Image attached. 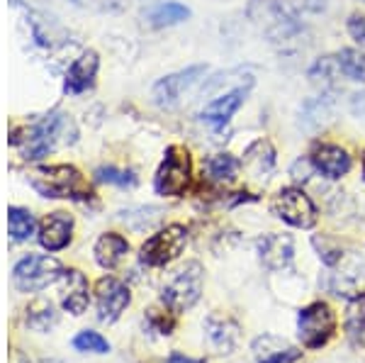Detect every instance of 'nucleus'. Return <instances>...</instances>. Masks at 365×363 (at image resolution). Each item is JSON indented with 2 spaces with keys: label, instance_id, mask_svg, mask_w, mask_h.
<instances>
[{
  "label": "nucleus",
  "instance_id": "nucleus-36",
  "mask_svg": "<svg viewBox=\"0 0 365 363\" xmlns=\"http://www.w3.org/2000/svg\"><path fill=\"white\" fill-rule=\"evenodd\" d=\"M351 113L358 117H365V93H356L351 98Z\"/></svg>",
  "mask_w": 365,
  "mask_h": 363
},
{
  "label": "nucleus",
  "instance_id": "nucleus-3",
  "mask_svg": "<svg viewBox=\"0 0 365 363\" xmlns=\"http://www.w3.org/2000/svg\"><path fill=\"white\" fill-rule=\"evenodd\" d=\"M202 266L197 261H190L170 278V283L163 288V305L173 312H185L200 300V292H202Z\"/></svg>",
  "mask_w": 365,
  "mask_h": 363
},
{
  "label": "nucleus",
  "instance_id": "nucleus-28",
  "mask_svg": "<svg viewBox=\"0 0 365 363\" xmlns=\"http://www.w3.org/2000/svg\"><path fill=\"white\" fill-rule=\"evenodd\" d=\"M122 220L127 222L129 227L137 230H146V227H154L158 220H161V208H137V210H129V213H122Z\"/></svg>",
  "mask_w": 365,
  "mask_h": 363
},
{
  "label": "nucleus",
  "instance_id": "nucleus-14",
  "mask_svg": "<svg viewBox=\"0 0 365 363\" xmlns=\"http://www.w3.org/2000/svg\"><path fill=\"white\" fill-rule=\"evenodd\" d=\"M312 163L322 175L336 180L341 175L351 171V156L346 149H341L336 144H319L312 154Z\"/></svg>",
  "mask_w": 365,
  "mask_h": 363
},
{
  "label": "nucleus",
  "instance_id": "nucleus-5",
  "mask_svg": "<svg viewBox=\"0 0 365 363\" xmlns=\"http://www.w3.org/2000/svg\"><path fill=\"white\" fill-rule=\"evenodd\" d=\"M187 244V230L182 225H168L166 230L156 232L151 239H146L141 247V263L146 266H166L173 259H178L180 251Z\"/></svg>",
  "mask_w": 365,
  "mask_h": 363
},
{
  "label": "nucleus",
  "instance_id": "nucleus-18",
  "mask_svg": "<svg viewBox=\"0 0 365 363\" xmlns=\"http://www.w3.org/2000/svg\"><path fill=\"white\" fill-rule=\"evenodd\" d=\"M273 163H275V151L270 142H256L249 146V151L244 154V161H241V166L249 171L253 178H258L261 183H266L268 180V173L273 171Z\"/></svg>",
  "mask_w": 365,
  "mask_h": 363
},
{
  "label": "nucleus",
  "instance_id": "nucleus-13",
  "mask_svg": "<svg viewBox=\"0 0 365 363\" xmlns=\"http://www.w3.org/2000/svg\"><path fill=\"white\" fill-rule=\"evenodd\" d=\"M258 254L270 271H280V268L290 266L292 256H295V242L290 234H266L258 239Z\"/></svg>",
  "mask_w": 365,
  "mask_h": 363
},
{
  "label": "nucleus",
  "instance_id": "nucleus-38",
  "mask_svg": "<svg viewBox=\"0 0 365 363\" xmlns=\"http://www.w3.org/2000/svg\"><path fill=\"white\" fill-rule=\"evenodd\" d=\"M363 171H365V151H363Z\"/></svg>",
  "mask_w": 365,
  "mask_h": 363
},
{
  "label": "nucleus",
  "instance_id": "nucleus-26",
  "mask_svg": "<svg viewBox=\"0 0 365 363\" xmlns=\"http://www.w3.org/2000/svg\"><path fill=\"white\" fill-rule=\"evenodd\" d=\"M56 322V312L51 307V302H44V300H37L34 305L27 307V324L37 332H46L51 324Z\"/></svg>",
  "mask_w": 365,
  "mask_h": 363
},
{
  "label": "nucleus",
  "instance_id": "nucleus-29",
  "mask_svg": "<svg viewBox=\"0 0 365 363\" xmlns=\"http://www.w3.org/2000/svg\"><path fill=\"white\" fill-rule=\"evenodd\" d=\"M96 175H98L100 183H113V185H120V188H132V185L137 183L134 171H122V168H115V166L98 168Z\"/></svg>",
  "mask_w": 365,
  "mask_h": 363
},
{
  "label": "nucleus",
  "instance_id": "nucleus-33",
  "mask_svg": "<svg viewBox=\"0 0 365 363\" xmlns=\"http://www.w3.org/2000/svg\"><path fill=\"white\" fill-rule=\"evenodd\" d=\"M349 34L356 39L358 44H365V17L363 15H351L349 17Z\"/></svg>",
  "mask_w": 365,
  "mask_h": 363
},
{
  "label": "nucleus",
  "instance_id": "nucleus-27",
  "mask_svg": "<svg viewBox=\"0 0 365 363\" xmlns=\"http://www.w3.org/2000/svg\"><path fill=\"white\" fill-rule=\"evenodd\" d=\"M346 329L351 334H363L365 332V292H358L349 300L346 307Z\"/></svg>",
  "mask_w": 365,
  "mask_h": 363
},
{
  "label": "nucleus",
  "instance_id": "nucleus-12",
  "mask_svg": "<svg viewBox=\"0 0 365 363\" xmlns=\"http://www.w3.org/2000/svg\"><path fill=\"white\" fill-rule=\"evenodd\" d=\"M58 292H61V305L71 315H83L88 307V280L81 271L68 268L58 276Z\"/></svg>",
  "mask_w": 365,
  "mask_h": 363
},
{
  "label": "nucleus",
  "instance_id": "nucleus-9",
  "mask_svg": "<svg viewBox=\"0 0 365 363\" xmlns=\"http://www.w3.org/2000/svg\"><path fill=\"white\" fill-rule=\"evenodd\" d=\"M205 71H207L205 66H190V68H182L178 73H170L166 78H161L154 86V103L163 110L175 108L182 93H185L190 86H195L205 76Z\"/></svg>",
  "mask_w": 365,
  "mask_h": 363
},
{
  "label": "nucleus",
  "instance_id": "nucleus-32",
  "mask_svg": "<svg viewBox=\"0 0 365 363\" xmlns=\"http://www.w3.org/2000/svg\"><path fill=\"white\" fill-rule=\"evenodd\" d=\"M146 319H149L151 329L158 332V334H170V329H173V319L166 317V315H161V312H156V310H149Z\"/></svg>",
  "mask_w": 365,
  "mask_h": 363
},
{
  "label": "nucleus",
  "instance_id": "nucleus-24",
  "mask_svg": "<svg viewBox=\"0 0 365 363\" xmlns=\"http://www.w3.org/2000/svg\"><path fill=\"white\" fill-rule=\"evenodd\" d=\"M8 232L15 242H25L34 234V218L25 208H10L8 210Z\"/></svg>",
  "mask_w": 365,
  "mask_h": 363
},
{
  "label": "nucleus",
  "instance_id": "nucleus-15",
  "mask_svg": "<svg viewBox=\"0 0 365 363\" xmlns=\"http://www.w3.org/2000/svg\"><path fill=\"white\" fill-rule=\"evenodd\" d=\"M71 232H73V220L66 213H51L39 227V244L46 251H58L71 242Z\"/></svg>",
  "mask_w": 365,
  "mask_h": 363
},
{
  "label": "nucleus",
  "instance_id": "nucleus-35",
  "mask_svg": "<svg viewBox=\"0 0 365 363\" xmlns=\"http://www.w3.org/2000/svg\"><path fill=\"white\" fill-rule=\"evenodd\" d=\"M314 244L319 247V251H322V261L324 263H329V266H334L339 259H341V251L339 249H331V247H327V242H322V239H314Z\"/></svg>",
  "mask_w": 365,
  "mask_h": 363
},
{
  "label": "nucleus",
  "instance_id": "nucleus-19",
  "mask_svg": "<svg viewBox=\"0 0 365 363\" xmlns=\"http://www.w3.org/2000/svg\"><path fill=\"white\" fill-rule=\"evenodd\" d=\"M127 251H129L127 239L115 232H108L96 242V261L103 268H115L127 256Z\"/></svg>",
  "mask_w": 365,
  "mask_h": 363
},
{
  "label": "nucleus",
  "instance_id": "nucleus-20",
  "mask_svg": "<svg viewBox=\"0 0 365 363\" xmlns=\"http://www.w3.org/2000/svg\"><path fill=\"white\" fill-rule=\"evenodd\" d=\"M205 329H207L210 342L215 344L217 349H225V354L234 349V344H237V339H239L237 322H232L229 317H222V315H212V317H207Z\"/></svg>",
  "mask_w": 365,
  "mask_h": 363
},
{
  "label": "nucleus",
  "instance_id": "nucleus-21",
  "mask_svg": "<svg viewBox=\"0 0 365 363\" xmlns=\"http://www.w3.org/2000/svg\"><path fill=\"white\" fill-rule=\"evenodd\" d=\"M334 115V98L331 96H317L312 101L304 103L302 108V125L307 130H319L322 125H327Z\"/></svg>",
  "mask_w": 365,
  "mask_h": 363
},
{
  "label": "nucleus",
  "instance_id": "nucleus-17",
  "mask_svg": "<svg viewBox=\"0 0 365 363\" xmlns=\"http://www.w3.org/2000/svg\"><path fill=\"white\" fill-rule=\"evenodd\" d=\"M253 356L258 363H292L299 359V351L275 334H263L253 342Z\"/></svg>",
  "mask_w": 365,
  "mask_h": 363
},
{
  "label": "nucleus",
  "instance_id": "nucleus-10",
  "mask_svg": "<svg viewBox=\"0 0 365 363\" xmlns=\"http://www.w3.org/2000/svg\"><path fill=\"white\" fill-rule=\"evenodd\" d=\"M129 295L127 285L117 278H100L96 285V302H98V317L103 322H115L127 310Z\"/></svg>",
  "mask_w": 365,
  "mask_h": 363
},
{
  "label": "nucleus",
  "instance_id": "nucleus-25",
  "mask_svg": "<svg viewBox=\"0 0 365 363\" xmlns=\"http://www.w3.org/2000/svg\"><path fill=\"white\" fill-rule=\"evenodd\" d=\"M339 56V66L341 73L349 81H358V83H365V54L358 49H341Z\"/></svg>",
  "mask_w": 365,
  "mask_h": 363
},
{
  "label": "nucleus",
  "instance_id": "nucleus-6",
  "mask_svg": "<svg viewBox=\"0 0 365 363\" xmlns=\"http://www.w3.org/2000/svg\"><path fill=\"white\" fill-rule=\"evenodd\" d=\"M61 263L51 256H25L15 266L13 278L22 292H37L61 276Z\"/></svg>",
  "mask_w": 365,
  "mask_h": 363
},
{
  "label": "nucleus",
  "instance_id": "nucleus-37",
  "mask_svg": "<svg viewBox=\"0 0 365 363\" xmlns=\"http://www.w3.org/2000/svg\"><path fill=\"white\" fill-rule=\"evenodd\" d=\"M166 363H205V361H195V359H185V356L180 354H173Z\"/></svg>",
  "mask_w": 365,
  "mask_h": 363
},
{
  "label": "nucleus",
  "instance_id": "nucleus-34",
  "mask_svg": "<svg viewBox=\"0 0 365 363\" xmlns=\"http://www.w3.org/2000/svg\"><path fill=\"white\" fill-rule=\"evenodd\" d=\"M312 168H314V163H312V159H299L295 161V166H292V178L299 180V183H304V180H309V173Z\"/></svg>",
  "mask_w": 365,
  "mask_h": 363
},
{
  "label": "nucleus",
  "instance_id": "nucleus-2",
  "mask_svg": "<svg viewBox=\"0 0 365 363\" xmlns=\"http://www.w3.org/2000/svg\"><path fill=\"white\" fill-rule=\"evenodd\" d=\"M192 159L185 146H168L161 166L156 171L154 188L158 195H182L190 185Z\"/></svg>",
  "mask_w": 365,
  "mask_h": 363
},
{
  "label": "nucleus",
  "instance_id": "nucleus-7",
  "mask_svg": "<svg viewBox=\"0 0 365 363\" xmlns=\"http://www.w3.org/2000/svg\"><path fill=\"white\" fill-rule=\"evenodd\" d=\"M275 218L285 220L287 225L299 227V230H309L317 225V208L299 188H282L270 203Z\"/></svg>",
  "mask_w": 365,
  "mask_h": 363
},
{
  "label": "nucleus",
  "instance_id": "nucleus-31",
  "mask_svg": "<svg viewBox=\"0 0 365 363\" xmlns=\"http://www.w3.org/2000/svg\"><path fill=\"white\" fill-rule=\"evenodd\" d=\"M339 73H341L339 56H324L309 68V78L312 81H331L334 76H339Z\"/></svg>",
  "mask_w": 365,
  "mask_h": 363
},
{
  "label": "nucleus",
  "instance_id": "nucleus-1",
  "mask_svg": "<svg viewBox=\"0 0 365 363\" xmlns=\"http://www.w3.org/2000/svg\"><path fill=\"white\" fill-rule=\"evenodd\" d=\"M32 185L44 198H76V200L91 198V188L83 183L81 173L73 166L39 168L32 178Z\"/></svg>",
  "mask_w": 365,
  "mask_h": 363
},
{
  "label": "nucleus",
  "instance_id": "nucleus-4",
  "mask_svg": "<svg viewBox=\"0 0 365 363\" xmlns=\"http://www.w3.org/2000/svg\"><path fill=\"white\" fill-rule=\"evenodd\" d=\"M68 130H73V125L66 120L63 115H49L42 122L32 125L29 130H25V137H15L13 142L22 146V154L29 161H37L46 156L54 146V139L66 134Z\"/></svg>",
  "mask_w": 365,
  "mask_h": 363
},
{
  "label": "nucleus",
  "instance_id": "nucleus-8",
  "mask_svg": "<svg viewBox=\"0 0 365 363\" xmlns=\"http://www.w3.org/2000/svg\"><path fill=\"white\" fill-rule=\"evenodd\" d=\"M334 327H336V317H334L331 307L324 305V302H314V305L304 307L299 312L297 329L299 339L307 349L324 347L334 337Z\"/></svg>",
  "mask_w": 365,
  "mask_h": 363
},
{
  "label": "nucleus",
  "instance_id": "nucleus-11",
  "mask_svg": "<svg viewBox=\"0 0 365 363\" xmlns=\"http://www.w3.org/2000/svg\"><path fill=\"white\" fill-rule=\"evenodd\" d=\"M249 91H251V83L237 86V88H232V91L222 93V96H217L215 101H210L207 105H205V110L200 117H202V120L212 127H225L227 122L237 115V110L241 108V105H244Z\"/></svg>",
  "mask_w": 365,
  "mask_h": 363
},
{
  "label": "nucleus",
  "instance_id": "nucleus-23",
  "mask_svg": "<svg viewBox=\"0 0 365 363\" xmlns=\"http://www.w3.org/2000/svg\"><path fill=\"white\" fill-rule=\"evenodd\" d=\"M190 17V10L180 3H163L158 5L156 10L149 13V22L154 27H170V25H178V22L187 20Z\"/></svg>",
  "mask_w": 365,
  "mask_h": 363
},
{
  "label": "nucleus",
  "instance_id": "nucleus-39",
  "mask_svg": "<svg viewBox=\"0 0 365 363\" xmlns=\"http://www.w3.org/2000/svg\"><path fill=\"white\" fill-rule=\"evenodd\" d=\"M20 363H27V361H20Z\"/></svg>",
  "mask_w": 365,
  "mask_h": 363
},
{
  "label": "nucleus",
  "instance_id": "nucleus-30",
  "mask_svg": "<svg viewBox=\"0 0 365 363\" xmlns=\"http://www.w3.org/2000/svg\"><path fill=\"white\" fill-rule=\"evenodd\" d=\"M73 347L78 351H91V354H108L110 351L108 339H103L98 332H81V334L73 339Z\"/></svg>",
  "mask_w": 365,
  "mask_h": 363
},
{
  "label": "nucleus",
  "instance_id": "nucleus-16",
  "mask_svg": "<svg viewBox=\"0 0 365 363\" xmlns=\"http://www.w3.org/2000/svg\"><path fill=\"white\" fill-rule=\"evenodd\" d=\"M98 54L96 51H86L81 58H76L73 66L68 68L66 73V83H63V91L68 96H78V93H86L88 88L96 83L98 76Z\"/></svg>",
  "mask_w": 365,
  "mask_h": 363
},
{
  "label": "nucleus",
  "instance_id": "nucleus-22",
  "mask_svg": "<svg viewBox=\"0 0 365 363\" xmlns=\"http://www.w3.org/2000/svg\"><path fill=\"white\" fill-rule=\"evenodd\" d=\"M205 168H207V175L215 180V183L229 185V183H234V180H237L241 163L234 159L232 154H215V156H210V159H207Z\"/></svg>",
  "mask_w": 365,
  "mask_h": 363
}]
</instances>
